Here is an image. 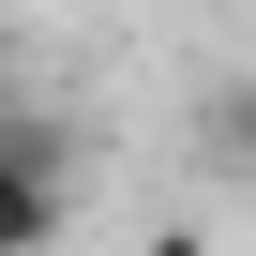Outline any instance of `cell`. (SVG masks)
I'll return each mask as SVG.
<instances>
[{
	"instance_id": "3",
	"label": "cell",
	"mask_w": 256,
	"mask_h": 256,
	"mask_svg": "<svg viewBox=\"0 0 256 256\" xmlns=\"http://www.w3.org/2000/svg\"><path fill=\"white\" fill-rule=\"evenodd\" d=\"M0 90H16V30H0Z\"/></svg>"
},
{
	"instance_id": "1",
	"label": "cell",
	"mask_w": 256,
	"mask_h": 256,
	"mask_svg": "<svg viewBox=\"0 0 256 256\" xmlns=\"http://www.w3.org/2000/svg\"><path fill=\"white\" fill-rule=\"evenodd\" d=\"M76 226V151H60V120L0 90V256H60Z\"/></svg>"
},
{
	"instance_id": "4",
	"label": "cell",
	"mask_w": 256,
	"mask_h": 256,
	"mask_svg": "<svg viewBox=\"0 0 256 256\" xmlns=\"http://www.w3.org/2000/svg\"><path fill=\"white\" fill-rule=\"evenodd\" d=\"M241 136H256V90H241Z\"/></svg>"
},
{
	"instance_id": "2",
	"label": "cell",
	"mask_w": 256,
	"mask_h": 256,
	"mask_svg": "<svg viewBox=\"0 0 256 256\" xmlns=\"http://www.w3.org/2000/svg\"><path fill=\"white\" fill-rule=\"evenodd\" d=\"M136 256H211V226H151V241H136Z\"/></svg>"
}]
</instances>
